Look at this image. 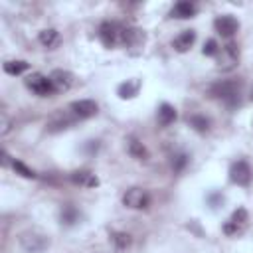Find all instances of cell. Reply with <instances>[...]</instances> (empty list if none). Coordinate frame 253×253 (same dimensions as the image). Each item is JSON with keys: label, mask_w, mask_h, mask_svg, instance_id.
<instances>
[{"label": "cell", "mask_w": 253, "mask_h": 253, "mask_svg": "<svg viewBox=\"0 0 253 253\" xmlns=\"http://www.w3.org/2000/svg\"><path fill=\"white\" fill-rule=\"evenodd\" d=\"M146 42V34L140 28H125V36H123V45L128 49H142Z\"/></svg>", "instance_id": "7c38bea8"}, {"label": "cell", "mask_w": 253, "mask_h": 253, "mask_svg": "<svg viewBox=\"0 0 253 253\" xmlns=\"http://www.w3.org/2000/svg\"><path fill=\"white\" fill-rule=\"evenodd\" d=\"M24 83H26V87H28L32 93H36L38 97H49V95L55 93V89H53L49 77H45V75H42V73H30V75L24 79Z\"/></svg>", "instance_id": "8992f818"}, {"label": "cell", "mask_w": 253, "mask_h": 253, "mask_svg": "<svg viewBox=\"0 0 253 253\" xmlns=\"http://www.w3.org/2000/svg\"><path fill=\"white\" fill-rule=\"evenodd\" d=\"M186 164H188V156H186V154H178V156L172 160V168H174V172H182Z\"/></svg>", "instance_id": "4316f807"}, {"label": "cell", "mask_w": 253, "mask_h": 253, "mask_svg": "<svg viewBox=\"0 0 253 253\" xmlns=\"http://www.w3.org/2000/svg\"><path fill=\"white\" fill-rule=\"evenodd\" d=\"M77 219H79V213H77V210H75L73 206H65V208L61 210V223L73 225Z\"/></svg>", "instance_id": "cb8c5ba5"}, {"label": "cell", "mask_w": 253, "mask_h": 253, "mask_svg": "<svg viewBox=\"0 0 253 253\" xmlns=\"http://www.w3.org/2000/svg\"><path fill=\"white\" fill-rule=\"evenodd\" d=\"M69 180L77 186H83V188H97L99 186V178L89 170H75L69 174Z\"/></svg>", "instance_id": "5bb4252c"}, {"label": "cell", "mask_w": 253, "mask_h": 253, "mask_svg": "<svg viewBox=\"0 0 253 253\" xmlns=\"http://www.w3.org/2000/svg\"><path fill=\"white\" fill-rule=\"evenodd\" d=\"M10 166H12V170H14L16 174H20L22 178H38V174H36L30 166H26L22 160H16V158H14V160L10 162Z\"/></svg>", "instance_id": "603a6c76"}, {"label": "cell", "mask_w": 253, "mask_h": 253, "mask_svg": "<svg viewBox=\"0 0 253 253\" xmlns=\"http://www.w3.org/2000/svg\"><path fill=\"white\" fill-rule=\"evenodd\" d=\"M215 59H217V69L219 71H231V69H235L237 63H239V49H237V45L233 42H227L225 45L219 47Z\"/></svg>", "instance_id": "3957f363"}, {"label": "cell", "mask_w": 253, "mask_h": 253, "mask_svg": "<svg viewBox=\"0 0 253 253\" xmlns=\"http://www.w3.org/2000/svg\"><path fill=\"white\" fill-rule=\"evenodd\" d=\"M38 42H40L43 47L53 49V47L59 43V32L53 30V28H45V30H42V32L38 34Z\"/></svg>", "instance_id": "ffe728a7"}, {"label": "cell", "mask_w": 253, "mask_h": 253, "mask_svg": "<svg viewBox=\"0 0 253 253\" xmlns=\"http://www.w3.org/2000/svg\"><path fill=\"white\" fill-rule=\"evenodd\" d=\"M28 67H30V63L24 61V59H8V61H4V71L8 75H22L24 71H28Z\"/></svg>", "instance_id": "44dd1931"}, {"label": "cell", "mask_w": 253, "mask_h": 253, "mask_svg": "<svg viewBox=\"0 0 253 253\" xmlns=\"http://www.w3.org/2000/svg\"><path fill=\"white\" fill-rule=\"evenodd\" d=\"M210 95L227 103L229 107H235L239 105V95H241V83L239 81H233V79H223V81H217L210 87Z\"/></svg>", "instance_id": "6da1fadb"}, {"label": "cell", "mask_w": 253, "mask_h": 253, "mask_svg": "<svg viewBox=\"0 0 253 253\" xmlns=\"http://www.w3.org/2000/svg\"><path fill=\"white\" fill-rule=\"evenodd\" d=\"M75 123H77V117H75V115L69 111V107H67V109H59V111H55V113L47 119L45 128H47V132H61V130L73 126Z\"/></svg>", "instance_id": "277c9868"}, {"label": "cell", "mask_w": 253, "mask_h": 253, "mask_svg": "<svg viewBox=\"0 0 253 253\" xmlns=\"http://www.w3.org/2000/svg\"><path fill=\"white\" fill-rule=\"evenodd\" d=\"M49 81H51L55 93H65L75 85V75L67 69H53L49 73Z\"/></svg>", "instance_id": "9c48e42d"}, {"label": "cell", "mask_w": 253, "mask_h": 253, "mask_svg": "<svg viewBox=\"0 0 253 253\" xmlns=\"http://www.w3.org/2000/svg\"><path fill=\"white\" fill-rule=\"evenodd\" d=\"M194 42H196V32H194V30H184V32H180V34L172 40V47H174L178 53H184V51H188V49L194 45Z\"/></svg>", "instance_id": "9a60e30c"}, {"label": "cell", "mask_w": 253, "mask_h": 253, "mask_svg": "<svg viewBox=\"0 0 253 253\" xmlns=\"http://www.w3.org/2000/svg\"><path fill=\"white\" fill-rule=\"evenodd\" d=\"M188 123H190V126H192L194 130H198V132H208V130H210V121H208L204 115H190V117H188Z\"/></svg>", "instance_id": "7402d4cb"}, {"label": "cell", "mask_w": 253, "mask_h": 253, "mask_svg": "<svg viewBox=\"0 0 253 253\" xmlns=\"http://www.w3.org/2000/svg\"><path fill=\"white\" fill-rule=\"evenodd\" d=\"M111 239L117 245V249H126L130 245V235L125 233V231H113L111 233Z\"/></svg>", "instance_id": "d4e9b609"}, {"label": "cell", "mask_w": 253, "mask_h": 253, "mask_svg": "<svg viewBox=\"0 0 253 253\" xmlns=\"http://www.w3.org/2000/svg\"><path fill=\"white\" fill-rule=\"evenodd\" d=\"M138 91H140V81L134 79V77L123 81V83L117 87V95H119L121 99H132V97L138 95Z\"/></svg>", "instance_id": "e0dca14e"}, {"label": "cell", "mask_w": 253, "mask_h": 253, "mask_svg": "<svg viewBox=\"0 0 253 253\" xmlns=\"http://www.w3.org/2000/svg\"><path fill=\"white\" fill-rule=\"evenodd\" d=\"M213 28H215V32H217L221 38H227V40H229V38H233L235 32L239 30V22H237L231 14H221V16L215 18Z\"/></svg>", "instance_id": "8fae6325"}, {"label": "cell", "mask_w": 253, "mask_h": 253, "mask_svg": "<svg viewBox=\"0 0 253 253\" xmlns=\"http://www.w3.org/2000/svg\"><path fill=\"white\" fill-rule=\"evenodd\" d=\"M126 148H128V154H130L132 158H136V160H148V158H150L148 148H146L138 138H134V136H130V138L126 140Z\"/></svg>", "instance_id": "ac0fdd59"}, {"label": "cell", "mask_w": 253, "mask_h": 253, "mask_svg": "<svg viewBox=\"0 0 253 253\" xmlns=\"http://www.w3.org/2000/svg\"><path fill=\"white\" fill-rule=\"evenodd\" d=\"M20 241L28 253H42L47 245V239L43 235H36V233H26V235H22Z\"/></svg>", "instance_id": "4fadbf2b"}, {"label": "cell", "mask_w": 253, "mask_h": 253, "mask_svg": "<svg viewBox=\"0 0 253 253\" xmlns=\"http://www.w3.org/2000/svg\"><path fill=\"white\" fill-rule=\"evenodd\" d=\"M217 51H219V45H217L215 40H208V42L204 43V47H202V53L208 55V57H215Z\"/></svg>", "instance_id": "484cf974"}, {"label": "cell", "mask_w": 253, "mask_h": 253, "mask_svg": "<svg viewBox=\"0 0 253 253\" xmlns=\"http://www.w3.org/2000/svg\"><path fill=\"white\" fill-rule=\"evenodd\" d=\"M251 178H253V172H251V166L245 162V160H237L231 164L229 168V180L237 186H249L251 184Z\"/></svg>", "instance_id": "ba28073f"}, {"label": "cell", "mask_w": 253, "mask_h": 253, "mask_svg": "<svg viewBox=\"0 0 253 253\" xmlns=\"http://www.w3.org/2000/svg\"><path fill=\"white\" fill-rule=\"evenodd\" d=\"M176 117H178V113H176V109H174L170 103H162V105L158 107L156 119H158V125H160V126L172 125V123L176 121Z\"/></svg>", "instance_id": "d6986e66"}, {"label": "cell", "mask_w": 253, "mask_h": 253, "mask_svg": "<svg viewBox=\"0 0 253 253\" xmlns=\"http://www.w3.org/2000/svg\"><path fill=\"white\" fill-rule=\"evenodd\" d=\"M123 204L130 210H146L150 206V194L144 188H128L123 194Z\"/></svg>", "instance_id": "52a82bcc"}, {"label": "cell", "mask_w": 253, "mask_h": 253, "mask_svg": "<svg viewBox=\"0 0 253 253\" xmlns=\"http://www.w3.org/2000/svg\"><path fill=\"white\" fill-rule=\"evenodd\" d=\"M99 40L105 47H117L123 45V36H125V26L117 22H103L99 26Z\"/></svg>", "instance_id": "7a4b0ae2"}, {"label": "cell", "mask_w": 253, "mask_h": 253, "mask_svg": "<svg viewBox=\"0 0 253 253\" xmlns=\"http://www.w3.org/2000/svg\"><path fill=\"white\" fill-rule=\"evenodd\" d=\"M194 14H196V6H194L192 2H188V0L176 2V4L172 6V10H170V16H172V18H178V20L194 18Z\"/></svg>", "instance_id": "2e32d148"}, {"label": "cell", "mask_w": 253, "mask_h": 253, "mask_svg": "<svg viewBox=\"0 0 253 253\" xmlns=\"http://www.w3.org/2000/svg\"><path fill=\"white\" fill-rule=\"evenodd\" d=\"M247 221H249L247 210H245V208H237V210L231 213V217L223 223V233L229 235V237H237V235H241V233L245 231Z\"/></svg>", "instance_id": "5b68a950"}, {"label": "cell", "mask_w": 253, "mask_h": 253, "mask_svg": "<svg viewBox=\"0 0 253 253\" xmlns=\"http://www.w3.org/2000/svg\"><path fill=\"white\" fill-rule=\"evenodd\" d=\"M69 111L77 117V121H85V119H91L97 115L99 107L93 99H79V101H73L69 105Z\"/></svg>", "instance_id": "30bf717a"}]
</instances>
